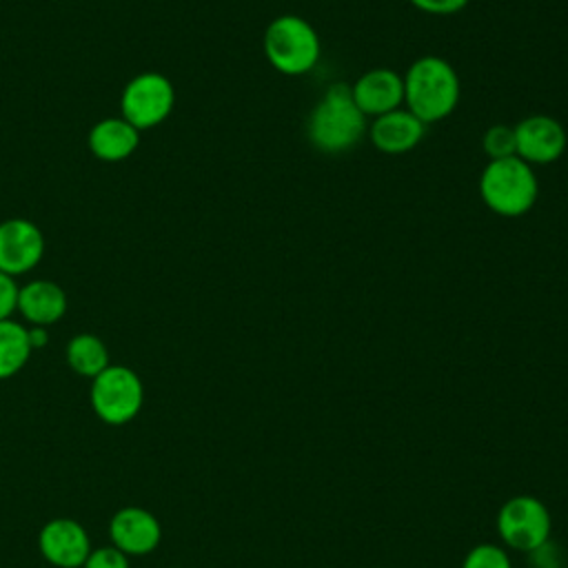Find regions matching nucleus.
I'll use <instances>...</instances> for the list:
<instances>
[{"label":"nucleus","mask_w":568,"mask_h":568,"mask_svg":"<svg viewBox=\"0 0 568 568\" xmlns=\"http://www.w3.org/2000/svg\"><path fill=\"white\" fill-rule=\"evenodd\" d=\"M111 544L126 557L151 555L162 541L160 519L140 506H124L115 510L109 521Z\"/></svg>","instance_id":"obj_10"},{"label":"nucleus","mask_w":568,"mask_h":568,"mask_svg":"<svg viewBox=\"0 0 568 568\" xmlns=\"http://www.w3.org/2000/svg\"><path fill=\"white\" fill-rule=\"evenodd\" d=\"M462 568H513L510 557L501 546L477 544L462 561Z\"/></svg>","instance_id":"obj_19"},{"label":"nucleus","mask_w":568,"mask_h":568,"mask_svg":"<svg viewBox=\"0 0 568 568\" xmlns=\"http://www.w3.org/2000/svg\"><path fill=\"white\" fill-rule=\"evenodd\" d=\"M82 568H131V564L122 550L109 544V546L93 548Z\"/></svg>","instance_id":"obj_20"},{"label":"nucleus","mask_w":568,"mask_h":568,"mask_svg":"<svg viewBox=\"0 0 568 568\" xmlns=\"http://www.w3.org/2000/svg\"><path fill=\"white\" fill-rule=\"evenodd\" d=\"M481 146H484V153H486L490 160H501V158L517 155L515 126H508V124H493L490 129H486V133H484V138H481Z\"/></svg>","instance_id":"obj_18"},{"label":"nucleus","mask_w":568,"mask_h":568,"mask_svg":"<svg viewBox=\"0 0 568 568\" xmlns=\"http://www.w3.org/2000/svg\"><path fill=\"white\" fill-rule=\"evenodd\" d=\"M351 93L364 115L377 118L402 106L404 78L388 67H377L362 73L355 84H351Z\"/></svg>","instance_id":"obj_12"},{"label":"nucleus","mask_w":568,"mask_h":568,"mask_svg":"<svg viewBox=\"0 0 568 568\" xmlns=\"http://www.w3.org/2000/svg\"><path fill=\"white\" fill-rule=\"evenodd\" d=\"M175 104V89L171 80L158 71L133 75L120 95V115L140 133L162 124Z\"/></svg>","instance_id":"obj_7"},{"label":"nucleus","mask_w":568,"mask_h":568,"mask_svg":"<svg viewBox=\"0 0 568 568\" xmlns=\"http://www.w3.org/2000/svg\"><path fill=\"white\" fill-rule=\"evenodd\" d=\"M89 151L102 162H122L131 158L140 144V131L122 115L104 118L89 131Z\"/></svg>","instance_id":"obj_15"},{"label":"nucleus","mask_w":568,"mask_h":568,"mask_svg":"<svg viewBox=\"0 0 568 568\" xmlns=\"http://www.w3.org/2000/svg\"><path fill=\"white\" fill-rule=\"evenodd\" d=\"M366 131V115L353 100L351 84H331L308 115V140L322 153H344L353 149Z\"/></svg>","instance_id":"obj_2"},{"label":"nucleus","mask_w":568,"mask_h":568,"mask_svg":"<svg viewBox=\"0 0 568 568\" xmlns=\"http://www.w3.org/2000/svg\"><path fill=\"white\" fill-rule=\"evenodd\" d=\"M550 528L552 519L546 504L532 495H515L506 499L497 513L499 539L519 552H537L544 548Z\"/></svg>","instance_id":"obj_6"},{"label":"nucleus","mask_w":568,"mask_h":568,"mask_svg":"<svg viewBox=\"0 0 568 568\" xmlns=\"http://www.w3.org/2000/svg\"><path fill=\"white\" fill-rule=\"evenodd\" d=\"M27 331H29V344H31L33 351L44 348L49 344V328H44V326H27Z\"/></svg>","instance_id":"obj_23"},{"label":"nucleus","mask_w":568,"mask_h":568,"mask_svg":"<svg viewBox=\"0 0 568 568\" xmlns=\"http://www.w3.org/2000/svg\"><path fill=\"white\" fill-rule=\"evenodd\" d=\"M64 359L69 364V368L87 379H93L95 375H100L109 364H111V355L106 344L93 335V333H78L67 342L64 348Z\"/></svg>","instance_id":"obj_16"},{"label":"nucleus","mask_w":568,"mask_h":568,"mask_svg":"<svg viewBox=\"0 0 568 568\" xmlns=\"http://www.w3.org/2000/svg\"><path fill=\"white\" fill-rule=\"evenodd\" d=\"M479 195L493 213L504 217H519L528 213L537 202V173L517 155L490 160L479 178Z\"/></svg>","instance_id":"obj_3"},{"label":"nucleus","mask_w":568,"mask_h":568,"mask_svg":"<svg viewBox=\"0 0 568 568\" xmlns=\"http://www.w3.org/2000/svg\"><path fill=\"white\" fill-rule=\"evenodd\" d=\"M470 0H410V4L430 16H450L462 11Z\"/></svg>","instance_id":"obj_22"},{"label":"nucleus","mask_w":568,"mask_h":568,"mask_svg":"<svg viewBox=\"0 0 568 568\" xmlns=\"http://www.w3.org/2000/svg\"><path fill=\"white\" fill-rule=\"evenodd\" d=\"M33 348L29 344V331L24 324L11 320L0 322V379L18 375L29 362Z\"/></svg>","instance_id":"obj_17"},{"label":"nucleus","mask_w":568,"mask_h":568,"mask_svg":"<svg viewBox=\"0 0 568 568\" xmlns=\"http://www.w3.org/2000/svg\"><path fill=\"white\" fill-rule=\"evenodd\" d=\"M517 158L532 164H550L566 151V129L552 115H528L515 126Z\"/></svg>","instance_id":"obj_11"},{"label":"nucleus","mask_w":568,"mask_h":568,"mask_svg":"<svg viewBox=\"0 0 568 568\" xmlns=\"http://www.w3.org/2000/svg\"><path fill=\"white\" fill-rule=\"evenodd\" d=\"M44 255V235L27 217L0 222V271L18 277L33 271Z\"/></svg>","instance_id":"obj_8"},{"label":"nucleus","mask_w":568,"mask_h":568,"mask_svg":"<svg viewBox=\"0 0 568 568\" xmlns=\"http://www.w3.org/2000/svg\"><path fill=\"white\" fill-rule=\"evenodd\" d=\"M38 548L55 568H82L93 550L87 528L71 517L49 519L38 532Z\"/></svg>","instance_id":"obj_9"},{"label":"nucleus","mask_w":568,"mask_h":568,"mask_svg":"<svg viewBox=\"0 0 568 568\" xmlns=\"http://www.w3.org/2000/svg\"><path fill=\"white\" fill-rule=\"evenodd\" d=\"M322 53L315 27L293 13L277 16L264 31V55L268 64L284 75L308 73Z\"/></svg>","instance_id":"obj_4"},{"label":"nucleus","mask_w":568,"mask_h":568,"mask_svg":"<svg viewBox=\"0 0 568 568\" xmlns=\"http://www.w3.org/2000/svg\"><path fill=\"white\" fill-rule=\"evenodd\" d=\"M426 124L402 106L373 118V124L368 129L373 146L386 155H402L413 151L422 142Z\"/></svg>","instance_id":"obj_13"},{"label":"nucleus","mask_w":568,"mask_h":568,"mask_svg":"<svg viewBox=\"0 0 568 568\" xmlns=\"http://www.w3.org/2000/svg\"><path fill=\"white\" fill-rule=\"evenodd\" d=\"M166 568H178V566H166Z\"/></svg>","instance_id":"obj_24"},{"label":"nucleus","mask_w":568,"mask_h":568,"mask_svg":"<svg viewBox=\"0 0 568 568\" xmlns=\"http://www.w3.org/2000/svg\"><path fill=\"white\" fill-rule=\"evenodd\" d=\"M18 282L16 277L0 271V322L11 320V315L18 311Z\"/></svg>","instance_id":"obj_21"},{"label":"nucleus","mask_w":568,"mask_h":568,"mask_svg":"<svg viewBox=\"0 0 568 568\" xmlns=\"http://www.w3.org/2000/svg\"><path fill=\"white\" fill-rule=\"evenodd\" d=\"M67 293L53 280H29L18 291V313L29 326H53L67 313Z\"/></svg>","instance_id":"obj_14"},{"label":"nucleus","mask_w":568,"mask_h":568,"mask_svg":"<svg viewBox=\"0 0 568 568\" xmlns=\"http://www.w3.org/2000/svg\"><path fill=\"white\" fill-rule=\"evenodd\" d=\"M89 402L104 424L122 426L142 410L144 384L133 368L124 364H109L91 379Z\"/></svg>","instance_id":"obj_5"},{"label":"nucleus","mask_w":568,"mask_h":568,"mask_svg":"<svg viewBox=\"0 0 568 568\" xmlns=\"http://www.w3.org/2000/svg\"><path fill=\"white\" fill-rule=\"evenodd\" d=\"M402 78L406 109L424 124L439 122L455 111L462 84L448 60L439 55H422Z\"/></svg>","instance_id":"obj_1"}]
</instances>
